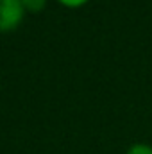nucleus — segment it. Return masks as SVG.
<instances>
[{
  "instance_id": "2",
  "label": "nucleus",
  "mask_w": 152,
  "mask_h": 154,
  "mask_svg": "<svg viewBox=\"0 0 152 154\" xmlns=\"http://www.w3.org/2000/svg\"><path fill=\"white\" fill-rule=\"evenodd\" d=\"M22 4H23L25 11H29V13H39V11L45 9L47 0H22Z\"/></svg>"
},
{
  "instance_id": "1",
  "label": "nucleus",
  "mask_w": 152,
  "mask_h": 154,
  "mask_svg": "<svg viewBox=\"0 0 152 154\" xmlns=\"http://www.w3.org/2000/svg\"><path fill=\"white\" fill-rule=\"evenodd\" d=\"M25 14L22 0H0V32L14 31Z\"/></svg>"
},
{
  "instance_id": "3",
  "label": "nucleus",
  "mask_w": 152,
  "mask_h": 154,
  "mask_svg": "<svg viewBox=\"0 0 152 154\" xmlns=\"http://www.w3.org/2000/svg\"><path fill=\"white\" fill-rule=\"evenodd\" d=\"M127 154H152V147L150 145H145V143H134Z\"/></svg>"
},
{
  "instance_id": "4",
  "label": "nucleus",
  "mask_w": 152,
  "mask_h": 154,
  "mask_svg": "<svg viewBox=\"0 0 152 154\" xmlns=\"http://www.w3.org/2000/svg\"><path fill=\"white\" fill-rule=\"evenodd\" d=\"M59 2H61L63 5H66V7H72V9H74V7H81V5H84L88 0H59Z\"/></svg>"
}]
</instances>
